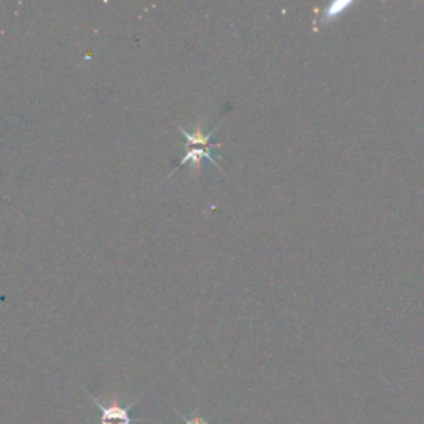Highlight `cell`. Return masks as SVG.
Here are the masks:
<instances>
[{"mask_svg":"<svg viewBox=\"0 0 424 424\" xmlns=\"http://www.w3.org/2000/svg\"><path fill=\"white\" fill-rule=\"evenodd\" d=\"M86 395L102 411V424H131L139 421V419H133L129 416V409L138 403V400H134L128 406H123L116 395H113L108 401H100L90 391H86Z\"/></svg>","mask_w":424,"mask_h":424,"instance_id":"cell-2","label":"cell"},{"mask_svg":"<svg viewBox=\"0 0 424 424\" xmlns=\"http://www.w3.org/2000/svg\"><path fill=\"white\" fill-rule=\"evenodd\" d=\"M353 6H355V2H343V0H336V2L330 3V6L323 10L322 24H330V22L338 19L340 15H343V12L347 10L348 7Z\"/></svg>","mask_w":424,"mask_h":424,"instance_id":"cell-3","label":"cell"},{"mask_svg":"<svg viewBox=\"0 0 424 424\" xmlns=\"http://www.w3.org/2000/svg\"><path fill=\"white\" fill-rule=\"evenodd\" d=\"M176 413L179 414V418H181L182 421H184V424H209L207 419L201 418L199 414H194V416H192V418H186L184 414H181V413H179V411H176Z\"/></svg>","mask_w":424,"mask_h":424,"instance_id":"cell-4","label":"cell"},{"mask_svg":"<svg viewBox=\"0 0 424 424\" xmlns=\"http://www.w3.org/2000/svg\"><path fill=\"white\" fill-rule=\"evenodd\" d=\"M217 129H219V126H214L211 131L204 133L203 128H201V125L196 126L194 131H187L182 128V126H179V131H181L182 136H184L187 141V151H186V155L182 156V159L179 161L176 166H174L171 174L176 171L178 168H181V166H184L187 163H191L192 168H194L196 171H199L203 161H209V163H212L214 166H217V168L222 169L219 161H217V157L212 155V150H216V148L221 146V144L211 143L212 134L216 133Z\"/></svg>","mask_w":424,"mask_h":424,"instance_id":"cell-1","label":"cell"}]
</instances>
